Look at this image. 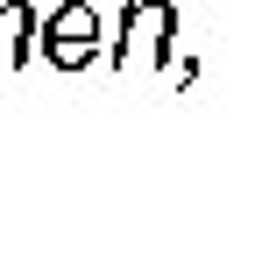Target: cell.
<instances>
[{
	"mask_svg": "<svg viewBox=\"0 0 255 255\" xmlns=\"http://www.w3.org/2000/svg\"><path fill=\"white\" fill-rule=\"evenodd\" d=\"M36 57L57 71H85L100 57V14L85 0H64L57 14H36Z\"/></svg>",
	"mask_w": 255,
	"mask_h": 255,
	"instance_id": "1",
	"label": "cell"
},
{
	"mask_svg": "<svg viewBox=\"0 0 255 255\" xmlns=\"http://www.w3.org/2000/svg\"><path fill=\"white\" fill-rule=\"evenodd\" d=\"M170 43H177V7L170 0H128L121 7V43H114V64H163L170 71Z\"/></svg>",
	"mask_w": 255,
	"mask_h": 255,
	"instance_id": "2",
	"label": "cell"
},
{
	"mask_svg": "<svg viewBox=\"0 0 255 255\" xmlns=\"http://www.w3.org/2000/svg\"><path fill=\"white\" fill-rule=\"evenodd\" d=\"M36 57V7H28V0H7V7H0V64H28Z\"/></svg>",
	"mask_w": 255,
	"mask_h": 255,
	"instance_id": "3",
	"label": "cell"
}]
</instances>
